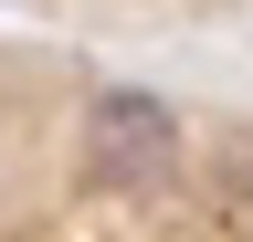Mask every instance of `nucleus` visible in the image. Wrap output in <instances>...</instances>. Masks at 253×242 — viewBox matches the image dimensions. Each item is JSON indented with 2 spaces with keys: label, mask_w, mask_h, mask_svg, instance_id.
<instances>
[{
  "label": "nucleus",
  "mask_w": 253,
  "mask_h": 242,
  "mask_svg": "<svg viewBox=\"0 0 253 242\" xmlns=\"http://www.w3.org/2000/svg\"><path fill=\"white\" fill-rule=\"evenodd\" d=\"M84 147H95V169H106V179H158V169H169V147H179V127H169V105H158V95L106 84L95 116H84Z\"/></svg>",
  "instance_id": "1"
}]
</instances>
